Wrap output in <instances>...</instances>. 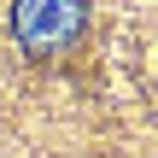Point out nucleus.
Returning a JSON list of instances; mask_svg holds the SVG:
<instances>
[{
    "label": "nucleus",
    "mask_w": 158,
    "mask_h": 158,
    "mask_svg": "<svg viewBox=\"0 0 158 158\" xmlns=\"http://www.w3.org/2000/svg\"><path fill=\"white\" fill-rule=\"evenodd\" d=\"M82 0H12V35L23 41V53L35 59H53V53H70L82 41Z\"/></svg>",
    "instance_id": "1"
}]
</instances>
